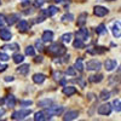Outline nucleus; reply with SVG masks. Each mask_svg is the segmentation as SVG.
<instances>
[{
	"label": "nucleus",
	"mask_w": 121,
	"mask_h": 121,
	"mask_svg": "<svg viewBox=\"0 0 121 121\" xmlns=\"http://www.w3.org/2000/svg\"><path fill=\"white\" fill-rule=\"evenodd\" d=\"M47 52L51 55H55V56H62L63 53H65V47L58 43H55L51 46H48Z\"/></svg>",
	"instance_id": "1"
},
{
	"label": "nucleus",
	"mask_w": 121,
	"mask_h": 121,
	"mask_svg": "<svg viewBox=\"0 0 121 121\" xmlns=\"http://www.w3.org/2000/svg\"><path fill=\"white\" fill-rule=\"evenodd\" d=\"M30 114H32V110H30V109H21V110H17V112H15L11 117H12L13 120H23L24 117L29 116Z\"/></svg>",
	"instance_id": "2"
},
{
	"label": "nucleus",
	"mask_w": 121,
	"mask_h": 121,
	"mask_svg": "<svg viewBox=\"0 0 121 121\" xmlns=\"http://www.w3.org/2000/svg\"><path fill=\"white\" fill-rule=\"evenodd\" d=\"M100 67H102V63L97 59H92V60H88L87 64H86V68L87 70H99Z\"/></svg>",
	"instance_id": "3"
},
{
	"label": "nucleus",
	"mask_w": 121,
	"mask_h": 121,
	"mask_svg": "<svg viewBox=\"0 0 121 121\" xmlns=\"http://www.w3.org/2000/svg\"><path fill=\"white\" fill-rule=\"evenodd\" d=\"M110 113H112V104H103L100 105L98 108V114L99 115H110Z\"/></svg>",
	"instance_id": "4"
},
{
	"label": "nucleus",
	"mask_w": 121,
	"mask_h": 121,
	"mask_svg": "<svg viewBox=\"0 0 121 121\" xmlns=\"http://www.w3.org/2000/svg\"><path fill=\"white\" fill-rule=\"evenodd\" d=\"M45 112L50 115V117H51L52 115H58V114H60L63 112V107H60V105H58V107H47V110H45Z\"/></svg>",
	"instance_id": "5"
},
{
	"label": "nucleus",
	"mask_w": 121,
	"mask_h": 121,
	"mask_svg": "<svg viewBox=\"0 0 121 121\" xmlns=\"http://www.w3.org/2000/svg\"><path fill=\"white\" fill-rule=\"evenodd\" d=\"M0 38H1V40H4V41H7V40H10L12 38V34L9 29L3 28V29H0Z\"/></svg>",
	"instance_id": "6"
},
{
	"label": "nucleus",
	"mask_w": 121,
	"mask_h": 121,
	"mask_svg": "<svg viewBox=\"0 0 121 121\" xmlns=\"http://www.w3.org/2000/svg\"><path fill=\"white\" fill-rule=\"evenodd\" d=\"M116 65H117V63H116L115 59H107L105 62H104V67H105V69L108 70V72L114 70L116 68Z\"/></svg>",
	"instance_id": "7"
},
{
	"label": "nucleus",
	"mask_w": 121,
	"mask_h": 121,
	"mask_svg": "<svg viewBox=\"0 0 121 121\" xmlns=\"http://www.w3.org/2000/svg\"><path fill=\"white\" fill-rule=\"evenodd\" d=\"M78 116H79L78 110H69L63 116V120H75V119H78Z\"/></svg>",
	"instance_id": "8"
},
{
	"label": "nucleus",
	"mask_w": 121,
	"mask_h": 121,
	"mask_svg": "<svg viewBox=\"0 0 121 121\" xmlns=\"http://www.w3.org/2000/svg\"><path fill=\"white\" fill-rule=\"evenodd\" d=\"M108 13V9L103 7V6H96L95 7V15L98 17H103Z\"/></svg>",
	"instance_id": "9"
},
{
	"label": "nucleus",
	"mask_w": 121,
	"mask_h": 121,
	"mask_svg": "<svg viewBox=\"0 0 121 121\" xmlns=\"http://www.w3.org/2000/svg\"><path fill=\"white\" fill-rule=\"evenodd\" d=\"M76 38L78 39H81L82 41H84V40H86L88 38V30L85 29V28H81L80 30H78V32H76Z\"/></svg>",
	"instance_id": "10"
},
{
	"label": "nucleus",
	"mask_w": 121,
	"mask_h": 121,
	"mask_svg": "<svg viewBox=\"0 0 121 121\" xmlns=\"http://www.w3.org/2000/svg\"><path fill=\"white\" fill-rule=\"evenodd\" d=\"M46 119H51V117H50V115L46 112H39L34 116V120L35 121H43V120H46Z\"/></svg>",
	"instance_id": "11"
},
{
	"label": "nucleus",
	"mask_w": 121,
	"mask_h": 121,
	"mask_svg": "<svg viewBox=\"0 0 121 121\" xmlns=\"http://www.w3.org/2000/svg\"><path fill=\"white\" fill-rule=\"evenodd\" d=\"M52 39H53V33L51 32V30H46V32H44V34L41 36V40L44 43H48V41H51Z\"/></svg>",
	"instance_id": "12"
},
{
	"label": "nucleus",
	"mask_w": 121,
	"mask_h": 121,
	"mask_svg": "<svg viewBox=\"0 0 121 121\" xmlns=\"http://www.w3.org/2000/svg\"><path fill=\"white\" fill-rule=\"evenodd\" d=\"M5 103H6V105H7V107L13 108V107L16 105V98H15V96L9 95V96L6 97V99H5Z\"/></svg>",
	"instance_id": "13"
},
{
	"label": "nucleus",
	"mask_w": 121,
	"mask_h": 121,
	"mask_svg": "<svg viewBox=\"0 0 121 121\" xmlns=\"http://www.w3.org/2000/svg\"><path fill=\"white\" fill-rule=\"evenodd\" d=\"M57 12H58V9H57L56 6H48V9L46 10V11H44L43 13H45V15L48 16V17H51V16L56 15Z\"/></svg>",
	"instance_id": "14"
},
{
	"label": "nucleus",
	"mask_w": 121,
	"mask_h": 121,
	"mask_svg": "<svg viewBox=\"0 0 121 121\" xmlns=\"http://www.w3.org/2000/svg\"><path fill=\"white\" fill-rule=\"evenodd\" d=\"M63 93L65 96H72V95L76 93V88L73 86H65V87H63Z\"/></svg>",
	"instance_id": "15"
},
{
	"label": "nucleus",
	"mask_w": 121,
	"mask_h": 121,
	"mask_svg": "<svg viewBox=\"0 0 121 121\" xmlns=\"http://www.w3.org/2000/svg\"><path fill=\"white\" fill-rule=\"evenodd\" d=\"M45 79H46V76H45L44 74H35V75L33 76V81H34L35 84H43V82L45 81Z\"/></svg>",
	"instance_id": "16"
},
{
	"label": "nucleus",
	"mask_w": 121,
	"mask_h": 121,
	"mask_svg": "<svg viewBox=\"0 0 121 121\" xmlns=\"http://www.w3.org/2000/svg\"><path fill=\"white\" fill-rule=\"evenodd\" d=\"M86 19H87V13L86 12H84V13H81L79 17H78V26L79 27H82V26H85V23H86Z\"/></svg>",
	"instance_id": "17"
},
{
	"label": "nucleus",
	"mask_w": 121,
	"mask_h": 121,
	"mask_svg": "<svg viewBox=\"0 0 121 121\" xmlns=\"http://www.w3.org/2000/svg\"><path fill=\"white\" fill-rule=\"evenodd\" d=\"M112 29H113V35L115 38H120V35H121V33H120V22H116L113 26Z\"/></svg>",
	"instance_id": "18"
},
{
	"label": "nucleus",
	"mask_w": 121,
	"mask_h": 121,
	"mask_svg": "<svg viewBox=\"0 0 121 121\" xmlns=\"http://www.w3.org/2000/svg\"><path fill=\"white\" fill-rule=\"evenodd\" d=\"M29 69H30L29 64H23V65H21V67H19V68L17 69V72H18L19 74L26 75V74H28V73H29Z\"/></svg>",
	"instance_id": "19"
},
{
	"label": "nucleus",
	"mask_w": 121,
	"mask_h": 121,
	"mask_svg": "<svg viewBox=\"0 0 121 121\" xmlns=\"http://www.w3.org/2000/svg\"><path fill=\"white\" fill-rule=\"evenodd\" d=\"M28 28H29V26H28V22L27 21H19L18 22V29L21 30V32H26V30H28Z\"/></svg>",
	"instance_id": "20"
},
{
	"label": "nucleus",
	"mask_w": 121,
	"mask_h": 121,
	"mask_svg": "<svg viewBox=\"0 0 121 121\" xmlns=\"http://www.w3.org/2000/svg\"><path fill=\"white\" fill-rule=\"evenodd\" d=\"M51 103H52V100L51 99H43V100H39V107H44V108H47V107H50L51 105Z\"/></svg>",
	"instance_id": "21"
},
{
	"label": "nucleus",
	"mask_w": 121,
	"mask_h": 121,
	"mask_svg": "<svg viewBox=\"0 0 121 121\" xmlns=\"http://www.w3.org/2000/svg\"><path fill=\"white\" fill-rule=\"evenodd\" d=\"M75 69H78L79 72H82L84 70V63H82V59L81 58H78L76 62H75Z\"/></svg>",
	"instance_id": "22"
},
{
	"label": "nucleus",
	"mask_w": 121,
	"mask_h": 121,
	"mask_svg": "<svg viewBox=\"0 0 121 121\" xmlns=\"http://www.w3.org/2000/svg\"><path fill=\"white\" fill-rule=\"evenodd\" d=\"M23 60H24V56L21 55V53H16V55L13 56V62L17 63V64H18V63H22Z\"/></svg>",
	"instance_id": "23"
},
{
	"label": "nucleus",
	"mask_w": 121,
	"mask_h": 121,
	"mask_svg": "<svg viewBox=\"0 0 121 121\" xmlns=\"http://www.w3.org/2000/svg\"><path fill=\"white\" fill-rule=\"evenodd\" d=\"M73 46H74V48H82L84 47V41L81 39H78L76 38V40L73 43Z\"/></svg>",
	"instance_id": "24"
},
{
	"label": "nucleus",
	"mask_w": 121,
	"mask_h": 121,
	"mask_svg": "<svg viewBox=\"0 0 121 121\" xmlns=\"http://www.w3.org/2000/svg\"><path fill=\"white\" fill-rule=\"evenodd\" d=\"M96 32H97V34H99V35H103V34H105V33H107L105 26H104V24H99V26L97 27V29H96Z\"/></svg>",
	"instance_id": "25"
},
{
	"label": "nucleus",
	"mask_w": 121,
	"mask_h": 121,
	"mask_svg": "<svg viewBox=\"0 0 121 121\" xmlns=\"http://www.w3.org/2000/svg\"><path fill=\"white\" fill-rule=\"evenodd\" d=\"M109 97H110V92H109V91H107V90H103L102 92H100V95H99V98L103 99V100L109 99Z\"/></svg>",
	"instance_id": "26"
},
{
	"label": "nucleus",
	"mask_w": 121,
	"mask_h": 121,
	"mask_svg": "<svg viewBox=\"0 0 121 121\" xmlns=\"http://www.w3.org/2000/svg\"><path fill=\"white\" fill-rule=\"evenodd\" d=\"M103 80V75H93L90 76V81L91 82H100Z\"/></svg>",
	"instance_id": "27"
},
{
	"label": "nucleus",
	"mask_w": 121,
	"mask_h": 121,
	"mask_svg": "<svg viewBox=\"0 0 121 121\" xmlns=\"http://www.w3.org/2000/svg\"><path fill=\"white\" fill-rule=\"evenodd\" d=\"M18 17H19V16H18V15H16V13H15V15H11V16H10V17L7 18V23H9L10 26H12V24L17 21V19H18Z\"/></svg>",
	"instance_id": "28"
},
{
	"label": "nucleus",
	"mask_w": 121,
	"mask_h": 121,
	"mask_svg": "<svg viewBox=\"0 0 121 121\" xmlns=\"http://www.w3.org/2000/svg\"><path fill=\"white\" fill-rule=\"evenodd\" d=\"M113 105H114V109L116 110L117 113H120L121 112V102H120V99L117 98V99H115L114 102H113Z\"/></svg>",
	"instance_id": "29"
},
{
	"label": "nucleus",
	"mask_w": 121,
	"mask_h": 121,
	"mask_svg": "<svg viewBox=\"0 0 121 121\" xmlns=\"http://www.w3.org/2000/svg\"><path fill=\"white\" fill-rule=\"evenodd\" d=\"M62 41L69 44L70 41H72V34H70V33H65V34H63V35H62Z\"/></svg>",
	"instance_id": "30"
},
{
	"label": "nucleus",
	"mask_w": 121,
	"mask_h": 121,
	"mask_svg": "<svg viewBox=\"0 0 121 121\" xmlns=\"http://www.w3.org/2000/svg\"><path fill=\"white\" fill-rule=\"evenodd\" d=\"M26 55H28V56H34V55H35L34 47H33V46H27V48H26Z\"/></svg>",
	"instance_id": "31"
},
{
	"label": "nucleus",
	"mask_w": 121,
	"mask_h": 121,
	"mask_svg": "<svg viewBox=\"0 0 121 121\" xmlns=\"http://www.w3.org/2000/svg\"><path fill=\"white\" fill-rule=\"evenodd\" d=\"M4 48H6V50H11V51H15V50H17V48H19V47H18V44H10V45L4 46Z\"/></svg>",
	"instance_id": "32"
},
{
	"label": "nucleus",
	"mask_w": 121,
	"mask_h": 121,
	"mask_svg": "<svg viewBox=\"0 0 121 121\" xmlns=\"http://www.w3.org/2000/svg\"><path fill=\"white\" fill-rule=\"evenodd\" d=\"M46 1H47V0H35V1H34V6L35 7H41Z\"/></svg>",
	"instance_id": "33"
},
{
	"label": "nucleus",
	"mask_w": 121,
	"mask_h": 121,
	"mask_svg": "<svg viewBox=\"0 0 121 121\" xmlns=\"http://www.w3.org/2000/svg\"><path fill=\"white\" fill-rule=\"evenodd\" d=\"M74 19V16L72 13H68V15H64L62 17V21H73Z\"/></svg>",
	"instance_id": "34"
},
{
	"label": "nucleus",
	"mask_w": 121,
	"mask_h": 121,
	"mask_svg": "<svg viewBox=\"0 0 121 121\" xmlns=\"http://www.w3.org/2000/svg\"><path fill=\"white\" fill-rule=\"evenodd\" d=\"M67 74H68V75H72V76L75 75V69L72 68V67H69V68L67 69Z\"/></svg>",
	"instance_id": "35"
},
{
	"label": "nucleus",
	"mask_w": 121,
	"mask_h": 121,
	"mask_svg": "<svg viewBox=\"0 0 121 121\" xmlns=\"http://www.w3.org/2000/svg\"><path fill=\"white\" fill-rule=\"evenodd\" d=\"M0 59L5 62V60H7V59H10V58H9V56H7L6 53H1V52H0Z\"/></svg>",
	"instance_id": "36"
},
{
	"label": "nucleus",
	"mask_w": 121,
	"mask_h": 121,
	"mask_svg": "<svg viewBox=\"0 0 121 121\" xmlns=\"http://www.w3.org/2000/svg\"><path fill=\"white\" fill-rule=\"evenodd\" d=\"M5 23H6V19H5V17H4L3 15H0V27H3Z\"/></svg>",
	"instance_id": "37"
},
{
	"label": "nucleus",
	"mask_w": 121,
	"mask_h": 121,
	"mask_svg": "<svg viewBox=\"0 0 121 121\" xmlns=\"http://www.w3.org/2000/svg\"><path fill=\"white\" fill-rule=\"evenodd\" d=\"M53 78H55V80H59L60 78H62V73H59V72H56V73L53 74Z\"/></svg>",
	"instance_id": "38"
},
{
	"label": "nucleus",
	"mask_w": 121,
	"mask_h": 121,
	"mask_svg": "<svg viewBox=\"0 0 121 121\" xmlns=\"http://www.w3.org/2000/svg\"><path fill=\"white\" fill-rule=\"evenodd\" d=\"M21 104H22V105H32L33 102H32V100H22Z\"/></svg>",
	"instance_id": "39"
},
{
	"label": "nucleus",
	"mask_w": 121,
	"mask_h": 121,
	"mask_svg": "<svg viewBox=\"0 0 121 121\" xmlns=\"http://www.w3.org/2000/svg\"><path fill=\"white\" fill-rule=\"evenodd\" d=\"M6 68H7L6 64H1V63H0V72H4V70H6Z\"/></svg>",
	"instance_id": "40"
},
{
	"label": "nucleus",
	"mask_w": 121,
	"mask_h": 121,
	"mask_svg": "<svg viewBox=\"0 0 121 121\" xmlns=\"http://www.w3.org/2000/svg\"><path fill=\"white\" fill-rule=\"evenodd\" d=\"M35 62H36V63H41V62H43V57H41V56H38V57L35 58Z\"/></svg>",
	"instance_id": "41"
},
{
	"label": "nucleus",
	"mask_w": 121,
	"mask_h": 121,
	"mask_svg": "<svg viewBox=\"0 0 121 121\" xmlns=\"http://www.w3.org/2000/svg\"><path fill=\"white\" fill-rule=\"evenodd\" d=\"M5 81H6V82H9V81H13V76H7V78H5Z\"/></svg>",
	"instance_id": "42"
},
{
	"label": "nucleus",
	"mask_w": 121,
	"mask_h": 121,
	"mask_svg": "<svg viewBox=\"0 0 121 121\" xmlns=\"http://www.w3.org/2000/svg\"><path fill=\"white\" fill-rule=\"evenodd\" d=\"M36 46H38V47H39L40 50H43V48H41V43H39V40L36 41Z\"/></svg>",
	"instance_id": "43"
},
{
	"label": "nucleus",
	"mask_w": 121,
	"mask_h": 121,
	"mask_svg": "<svg viewBox=\"0 0 121 121\" xmlns=\"http://www.w3.org/2000/svg\"><path fill=\"white\" fill-rule=\"evenodd\" d=\"M4 114H5V110L4 109H0V117H1Z\"/></svg>",
	"instance_id": "44"
},
{
	"label": "nucleus",
	"mask_w": 121,
	"mask_h": 121,
	"mask_svg": "<svg viewBox=\"0 0 121 121\" xmlns=\"http://www.w3.org/2000/svg\"><path fill=\"white\" fill-rule=\"evenodd\" d=\"M55 1L57 3V4H62V3H64L65 0H55Z\"/></svg>",
	"instance_id": "45"
},
{
	"label": "nucleus",
	"mask_w": 121,
	"mask_h": 121,
	"mask_svg": "<svg viewBox=\"0 0 121 121\" xmlns=\"http://www.w3.org/2000/svg\"><path fill=\"white\" fill-rule=\"evenodd\" d=\"M109 1H114V0H109Z\"/></svg>",
	"instance_id": "46"
},
{
	"label": "nucleus",
	"mask_w": 121,
	"mask_h": 121,
	"mask_svg": "<svg viewBox=\"0 0 121 121\" xmlns=\"http://www.w3.org/2000/svg\"><path fill=\"white\" fill-rule=\"evenodd\" d=\"M0 3H1V1H0Z\"/></svg>",
	"instance_id": "47"
}]
</instances>
